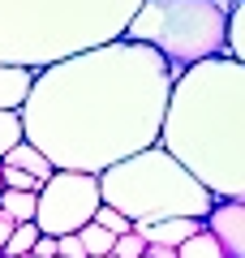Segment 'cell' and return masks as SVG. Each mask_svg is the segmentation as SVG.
<instances>
[{"instance_id": "24", "label": "cell", "mask_w": 245, "mask_h": 258, "mask_svg": "<svg viewBox=\"0 0 245 258\" xmlns=\"http://www.w3.org/2000/svg\"><path fill=\"white\" fill-rule=\"evenodd\" d=\"M0 189H5V185H0Z\"/></svg>"}, {"instance_id": "13", "label": "cell", "mask_w": 245, "mask_h": 258, "mask_svg": "<svg viewBox=\"0 0 245 258\" xmlns=\"http://www.w3.org/2000/svg\"><path fill=\"white\" fill-rule=\"evenodd\" d=\"M35 241H39V228H35V224H18V228L9 232V241H5V249H0V258H30Z\"/></svg>"}, {"instance_id": "1", "label": "cell", "mask_w": 245, "mask_h": 258, "mask_svg": "<svg viewBox=\"0 0 245 258\" xmlns=\"http://www.w3.org/2000/svg\"><path fill=\"white\" fill-rule=\"evenodd\" d=\"M176 74L151 47L112 39L39 69L22 103V138L52 172H86L138 155L159 142Z\"/></svg>"}, {"instance_id": "2", "label": "cell", "mask_w": 245, "mask_h": 258, "mask_svg": "<svg viewBox=\"0 0 245 258\" xmlns=\"http://www.w3.org/2000/svg\"><path fill=\"white\" fill-rule=\"evenodd\" d=\"M215 203H245V64L215 56L181 69L159 142Z\"/></svg>"}, {"instance_id": "7", "label": "cell", "mask_w": 245, "mask_h": 258, "mask_svg": "<svg viewBox=\"0 0 245 258\" xmlns=\"http://www.w3.org/2000/svg\"><path fill=\"white\" fill-rule=\"evenodd\" d=\"M202 228L215 237L224 258H245V203H215L202 220Z\"/></svg>"}, {"instance_id": "5", "label": "cell", "mask_w": 245, "mask_h": 258, "mask_svg": "<svg viewBox=\"0 0 245 258\" xmlns=\"http://www.w3.org/2000/svg\"><path fill=\"white\" fill-rule=\"evenodd\" d=\"M228 9L232 0H142L120 39L151 47L172 74H181L190 64L224 56Z\"/></svg>"}, {"instance_id": "8", "label": "cell", "mask_w": 245, "mask_h": 258, "mask_svg": "<svg viewBox=\"0 0 245 258\" xmlns=\"http://www.w3.org/2000/svg\"><path fill=\"white\" fill-rule=\"evenodd\" d=\"M202 228V220H159V224H134V232L142 237V245H168L176 249L181 241H190Z\"/></svg>"}, {"instance_id": "17", "label": "cell", "mask_w": 245, "mask_h": 258, "mask_svg": "<svg viewBox=\"0 0 245 258\" xmlns=\"http://www.w3.org/2000/svg\"><path fill=\"white\" fill-rule=\"evenodd\" d=\"M91 224H99V228H103V232H112V237H125V232L134 228V224H129L120 211H112V207H103V203H99V211L91 215Z\"/></svg>"}, {"instance_id": "20", "label": "cell", "mask_w": 245, "mask_h": 258, "mask_svg": "<svg viewBox=\"0 0 245 258\" xmlns=\"http://www.w3.org/2000/svg\"><path fill=\"white\" fill-rule=\"evenodd\" d=\"M56 258H86V249H82L78 232H69V237H56Z\"/></svg>"}, {"instance_id": "18", "label": "cell", "mask_w": 245, "mask_h": 258, "mask_svg": "<svg viewBox=\"0 0 245 258\" xmlns=\"http://www.w3.org/2000/svg\"><path fill=\"white\" fill-rule=\"evenodd\" d=\"M0 185L5 189H22V194H39V181L26 172H18V168H0Z\"/></svg>"}, {"instance_id": "3", "label": "cell", "mask_w": 245, "mask_h": 258, "mask_svg": "<svg viewBox=\"0 0 245 258\" xmlns=\"http://www.w3.org/2000/svg\"><path fill=\"white\" fill-rule=\"evenodd\" d=\"M142 0H0V64L47 69L125 35Z\"/></svg>"}, {"instance_id": "4", "label": "cell", "mask_w": 245, "mask_h": 258, "mask_svg": "<svg viewBox=\"0 0 245 258\" xmlns=\"http://www.w3.org/2000/svg\"><path fill=\"white\" fill-rule=\"evenodd\" d=\"M99 203L120 211L129 224H159V220H207L215 207L207 189L176 164L163 147H146L120 164L103 168Z\"/></svg>"}, {"instance_id": "26", "label": "cell", "mask_w": 245, "mask_h": 258, "mask_svg": "<svg viewBox=\"0 0 245 258\" xmlns=\"http://www.w3.org/2000/svg\"><path fill=\"white\" fill-rule=\"evenodd\" d=\"M108 258H112V254H108Z\"/></svg>"}, {"instance_id": "9", "label": "cell", "mask_w": 245, "mask_h": 258, "mask_svg": "<svg viewBox=\"0 0 245 258\" xmlns=\"http://www.w3.org/2000/svg\"><path fill=\"white\" fill-rule=\"evenodd\" d=\"M35 82V69H22V64H0V112H22Z\"/></svg>"}, {"instance_id": "14", "label": "cell", "mask_w": 245, "mask_h": 258, "mask_svg": "<svg viewBox=\"0 0 245 258\" xmlns=\"http://www.w3.org/2000/svg\"><path fill=\"white\" fill-rule=\"evenodd\" d=\"M176 258H224V249L215 245V237H211L207 228H198L190 241H181V245H176Z\"/></svg>"}, {"instance_id": "6", "label": "cell", "mask_w": 245, "mask_h": 258, "mask_svg": "<svg viewBox=\"0 0 245 258\" xmlns=\"http://www.w3.org/2000/svg\"><path fill=\"white\" fill-rule=\"evenodd\" d=\"M99 211V181L86 172H52L35 194V228L39 237H69L86 228Z\"/></svg>"}, {"instance_id": "11", "label": "cell", "mask_w": 245, "mask_h": 258, "mask_svg": "<svg viewBox=\"0 0 245 258\" xmlns=\"http://www.w3.org/2000/svg\"><path fill=\"white\" fill-rule=\"evenodd\" d=\"M224 56L245 64V0H232V9H228V22H224Z\"/></svg>"}, {"instance_id": "25", "label": "cell", "mask_w": 245, "mask_h": 258, "mask_svg": "<svg viewBox=\"0 0 245 258\" xmlns=\"http://www.w3.org/2000/svg\"><path fill=\"white\" fill-rule=\"evenodd\" d=\"M30 258H35V254H30Z\"/></svg>"}, {"instance_id": "19", "label": "cell", "mask_w": 245, "mask_h": 258, "mask_svg": "<svg viewBox=\"0 0 245 258\" xmlns=\"http://www.w3.org/2000/svg\"><path fill=\"white\" fill-rule=\"evenodd\" d=\"M142 237H138V232L134 228H129L125 232V237H116V241H112V258H142Z\"/></svg>"}, {"instance_id": "10", "label": "cell", "mask_w": 245, "mask_h": 258, "mask_svg": "<svg viewBox=\"0 0 245 258\" xmlns=\"http://www.w3.org/2000/svg\"><path fill=\"white\" fill-rule=\"evenodd\" d=\"M0 168H18V172H26V176H35V181H39V185H43V181H47V176H52V164H47V159H43V155H39V151H35V147H30V142H26V138H22V142H18V147H9V155L0 159Z\"/></svg>"}, {"instance_id": "16", "label": "cell", "mask_w": 245, "mask_h": 258, "mask_svg": "<svg viewBox=\"0 0 245 258\" xmlns=\"http://www.w3.org/2000/svg\"><path fill=\"white\" fill-rule=\"evenodd\" d=\"M22 142V116L18 112H0V159L9 155V147Z\"/></svg>"}, {"instance_id": "23", "label": "cell", "mask_w": 245, "mask_h": 258, "mask_svg": "<svg viewBox=\"0 0 245 258\" xmlns=\"http://www.w3.org/2000/svg\"><path fill=\"white\" fill-rule=\"evenodd\" d=\"M13 228H18V224H13L9 215L0 211V249H5V241H9V232H13Z\"/></svg>"}, {"instance_id": "21", "label": "cell", "mask_w": 245, "mask_h": 258, "mask_svg": "<svg viewBox=\"0 0 245 258\" xmlns=\"http://www.w3.org/2000/svg\"><path fill=\"white\" fill-rule=\"evenodd\" d=\"M30 254H35V258H56V237H39Z\"/></svg>"}, {"instance_id": "12", "label": "cell", "mask_w": 245, "mask_h": 258, "mask_svg": "<svg viewBox=\"0 0 245 258\" xmlns=\"http://www.w3.org/2000/svg\"><path fill=\"white\" fill-rule=\"evenodd\" d=\"M0 211L9 215L13 224H30V220H35V194H22V189H0Z\"/></svg>"}, {"instance_id": "22", "label": "cell", "mask_w": 245, "mask_h": 258, "mask_svg": "<svg viewBox=\"0 0 245 258\" xmlns=\"http://www.w3.org/2000/svg\"><path fill=\"white\" fill-rule=\"evenodd\" d=\"M142 258H176V249H168V245H146Z\"/></svg>"}, {"instance_id": "15", "label": "cell", "mask_w": 245, "mask_h": 258, "mask_svg": "<svg viewBox=\"0 0 245 258\" xmlns=\"http://www.w3.org/2000/svg\"><path fill=\"white\" fill-rule=\"evenodd\" d=\"M78 241H82V249H86V258H108L112 254V232H103L99 224H86V228H78Z\"/></svg>"}]
</instances>
